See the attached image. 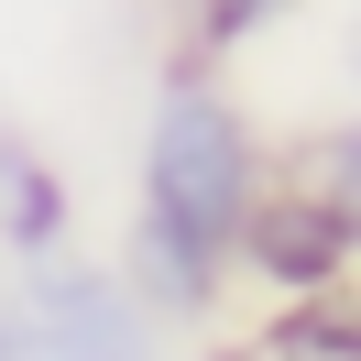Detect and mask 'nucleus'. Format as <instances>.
Wrapping results in <instances>:
<instances>
[{
	"mask_svg": "<svg viewBox=\"0 0 361 361\" xmlns=\"http://www.w3.org/2000/svg\"><path fill=\"white\" fill-rule=\"evenodd\" d=\"M252 186H263V132H252V110L219 88V66L208 55H176L154 88V121H142V230H164V241L208 252V263H230V230H241Z\"/></svg>",
	"mask_w": 361,
	"mask_h": 361,
	"instance_id": "nucleus-1",
	"label": "nucleus"
},
{
	"mask_svg": "<svg viewBox=\"0 0 361 361\" xmlns=\"http://www.w3.org/2000/svg\"><path fill=\"white\" fill-rule=\"evenodd\" d=\"M0 317H11V361H164L154 307H142L110 263H55V252H33Z\"/></svg>",
	"mask_w": 361,
	"mask_h": 361,
	"instance_id": "nucleus-2",
	"label": "nucleus"
},
{
	"mask_svg": "<svg viewBox=\"0 0 361 361\" xmlns=\"http://www.w3.org/2000/svg\"><path fill=\"white\" fill-rule=\"evenodd\" d=\"M230 274H252V285L285 307V295H339L350 285V186L339 176H263L241 208V230H230Z\"/></svg>",
	"mask_w": 361,
	"mask_h": 361,
	"instance_id": "nucleus-3",
	"label": "nucleus"
},
{
	"mask_svg": "<svg viewBox=\"0 0 361 361\" xmlns=\"http://www.w3.org/2000/svg\"><path fill=\"white\" fill-rule=\"evenodd\" d=\"M66 219H77L66 176H55L23 132H0V241L33 263V252H66Z\"/></svg>",
	"mask_w": 361,
	"mask_h": 361,
	"instance_id": "nucleus-4",
	"label": "nucleus"
},
{
	"mask_svg": "<svg viewBox=\"0 0 361 361\" xmlns=\"http://www.w3.org/2000/svg\"><path fill=\"white\" fill-rule=\"evenodd\" d=\"M295 0H186V33H197V55L219 66V55H241L252 33H274Z\"/></svg>",
	"mask_w": 361,
	"mask_h": 361,
	"instance_id": "nucleus-5",
	"label": "nucleus"
},
{
	"mask_svg": "<svg viewBox=\"0 0 361 361\" xmlns=\"http://www.w3.org/2000/svg\"><path fill=\"white\" fill-rule=\"evenodd\" d=\"M0 361H11V317H0Z\"/></svg>",
	"mask_w": 361,
	"mask_h": 361,
	"instance_id": "nucleus-6",
	"label": "nucleus"
}]
</instances>
